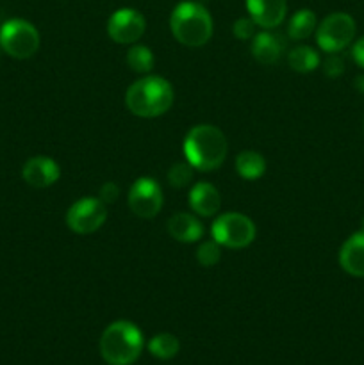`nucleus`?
<instances>
[{
  "label": "nucleus",
  "instance_id": "obj_1",
  "mask_svg": "<svg viewBox=\"0 0 364 365\" xmlns=\"http://www.w3.org/2000/svg\"><path fill=\"white\" fill-rule=\"evenodd\" d=\"M227 152V138L214 125H196L184 139L186 160L198 171L218 170L225 163Z\"/></svg>",
  "mask_w": 364,
  "mask_h": 365
},
{
  "label": "nucleus",
  "instance_id": "obj_2",
  "mask_svg": "<svg viewBox=\"0 0 364 365\" xmlns=\"http://www.w3.org/2000/svg\"><path fill=\"white\" fill-rule=\"evenodd\" d=\"M173 88L159 75H146L128 86L125 106L134 116L157 118L168 113L173 103Z\"/></svg>",
  "mask_w": 364,
  "mask_h": 365
},
{
  "label": "nucleus",
  "instance_id": "obj_3",
  "mask_svg": "<svg viewBox=\"0 0 364 365\" xmlns=\"http://www.w3.org/2000/svg\"><path fill=\"white\" fill-rule=\"evenodd\" d=\"M143 334L131 321H114L100 337V355L109 365H132L143 351Z\"/></svg>",
  "mask_w": 364,
  "mask_h": 365
},
{
  "label": "nucleus",
  "instance_id": "obj_4",
  "mask_svg": "<svg viewBox=\"0 0 364 365\" xmlns=\"http://www.w3.org/2000/svg\"><path fill=\"white\" fill-rule=\"evenodd\" d=\"M170 29L173 38L186 46H202L213 38V16L198 2H181L170 16Z\"/></svg>",
  "mask_w": 364,
  "mask_h": 365
},
{
  "label": "nucleus",
  "instance_id": "obj_5",
  "mask_svg": "<svg viewBox=\"0 0 364 365\" xmlns=\"http://www.w3.org/2000/svg\"><path fill=\"white\" fill-rule=\"evenodd\" d=\"M213 239L228 250L246 248L253 242L257 228L248 216L239 212H225L216 217L211 227Z\"/></svg>",
  "mask_w": 364,
  "mask_h": 365
},
{
  "label": "nucleus",
  "instance_id": "obj_6",
  "mask_svg": "<svg viewBox=\"0 0 364 365\" xmlns=\"http://www.w3.org/2000/svg\"><path fill=\"white\" fill-rule=\"evenodd\" d=\"M0 48L14 59H29L39 48V32L31 21L13 18L0 27Z\"/></svg>",
  "mask_w": 364,
  "mask_h": 365
},
{
  "label": "nucleus",
  "instance_id": "obj_7",
  "mask_svg": "<svg viewBox=\"0 0 364 365\" xmlns=\"http://www.w3.org/2000/svg\"><path fill=\"white\" fill-rule=\"evenodd\" d=\"M355 20L346 13H332L316 27V41L323 52L338 53L355 38Z\"/></svg>",
  "mask_w": 364,
  "mask_h": 365
},
{
  "label": "nucleus",
  "instance_id": "obj_8",
  "mask_svg": "<svg viewBox=\"0 0 364 365\" xmlns=\"http://www.w3.org/2000/svg\"><path fill=\"white\" fill-rule=\"evenodd\" d=\"M107 220V207L100 198H81L68 209L66 225L79 235H89L100 230Z\"/></svg>",
  "mask_w": 364,
  "mask_h": 365
},
{
  "label": "nucleus",
  "instance_id": "obj_9",
  "mask_svg": "<svg viewBox=\"0 0 364 365\" xmlns=\"http://www.w3.org/2000/svg\"><path fill=\"white\" fill-rule=\"evenodd\" d=\"M128 209L143 220H152L163 209V189L157 180L141 177L128 189Z\"/></svg>",
  "mask_w": 364,
  "mask_h": 365
},
{
  "label": "nucleus",
  "instance_id": "obj_10",
  "mask_svg": "<svg viewBox=\"0 0 364 365\" xmlns=\"http://www.w3.org/2000/svg\"><path fill=\"white\" fill-rule=\"evenodd\" d=\"M146 21L139 11L121 7L114 11L107 20V34L118 45H134L145 34Z\"/></svg>",
  "mask_w": 364,
  "mask_h": 365
},
{
  "label": "nucleus",
  "instance_id": "obj_11",
  "mask_svg": "<svg viewBox=\"0 0 364 365\" xmlns=\"http://www.w3.org/2000/svg\"><path fill=\"white\" fill-rule=\"evenodd\" d=\"M21 177L31 187L45 189L56 184L61 177V168L50 157H31L21 168Z\"/></svg>",
  "mask_w": 364,
  "mask_h": 365
},
{
  "label": "nucleus",
  "instance_id": "obj_12",
  "mask_svg": "<svg viewBox=\"0 0 364 365\" xmlns=\"http://www.w3.org/2000/svg\"><path fill=\"white\" fill-rule=\"evenodd\" d=\"M248 16L263 29H275L284 21L288 2L285 0H246Z\"/></svg>",
  "mask_w": 364,
  "mask_h": 365
},
{
  "label": "nucleus",
  "instance_id": "obj_13",
  "mask_svg": "<svg viewBox=\"0 0 364 365\" xmlns=\"http://www.w3.org/2000/svg\"><path fill=\"white\" fill-rule=\"evenodd\" d=\"M339 266L355 278H364V230L355 232L339 250Z\"/></svg>",
  "mask_w": 364,
  "mask_h": 365
},
{
  "label": "nucleus",
  "instance_id": "obj_14",
  "mask_svg": "<svg viewBox=\"0 0 364 365\" xmlns=\"http://www.w3.org/2000/svg\"><path fill=\"white\" fill-rule=\"evenodd\" d=\"M189 207L196 216H214L221 207L220 191L209 182H196L189 191Z\"/></svg>",
  "mask_w": 364,
  "mask_h": 365
},
{
  "label": "nucleus",
  "instance_id": "obj_15",
  "mask_svg": "<svg viewBox=\"0 0 364 365\" xmlns=\"http://www.w3.org/2000/svg\"><path fill=\"white\" fill-rule=\"evenodd\" d=\"M168 234L178 242L191 245L198 242L203 237V225L200 223L195 214L177 212L168 220Z\"/></svg>",
  "mask_w": 364,
  "mask_h": 365
},
{
  "label": "nucleus",
  "instance_id": "obj_16",
  "mask_svg": "<svg viewBox=\"0 0 364 365\" xmlns=\"http://www.w3.org/2000/svg\"><path fill=\"white\" fill-rule=\"evenodd\" d=\"M284 48L285 43L282 41L280 36L270 31L259 32V34L253 36L252 46H250L253 59L261 64H266V66L278 63Z\"/></svg>",
  "mask_w": 364,
  "mask_h": 365
},
{
  "label": "nucleus",
  "instance_id": "obj_17",
  "mask_svg": "<svg viewBox=\"0 0 364 365\" xmlns=\"http://www.w3.org/2000/svg\"><path fill=\"white\" fill-rule=\"evenodd\" d=\"M236 171L245 180H257L266 171V159L259 152L245 150L236 157Z\"/></svg>",
  "mask_w": 364,
  "mask_h": 365
},
{
  "label": "nucleus",
  "instance_id": "obj_18",
  "mask_svg": "<svg viewBox=\"0 0 364 365\" xmlns=\"http://www.w3.org/2000/svg\"><path fill=\"white\" fill-rule=\"evenodd\" d=\"M320 53L307 45L296 46V48H293L291 52L288 53L289 68L298 71V73H309V71H314L320 66Z\"/></svg>",
  "mask_w": 364,
  "mask_h": 365
},
{
  "label": "nucleus",
  "instance_id": "obj_19",
  "mask_svg": "<svg viewBox=\"0 0 364 365\" xmlns=\"http://www.w3.org/2000/svg\"><path fill=\"white\" fill-rule=\"evenodd\" d=\"M316 14L310 9H300L291 16L288 25V36L291 39H307L314 31H316Z\"/></svg>",
  "mask_w": 364,
  "mask_h": 365
},
{
  "label": "nucleus",
  "instance_id": "obj_20",
  "mask_svg": "<svg viewBox=\"0 0 364 365\" xmlns=\"http://www.w3.org/2000/svg\"><path fill=\"white\" fill-rule=\"evenodd\" d=\"M181 349V342L171 334H159L148 342V351L159 360H170L177 356Z\"/></svg>",
  "mask_w": 364,
  "mask_h": 365
},
{
  "label": "nucleus",
  "instance_id": "obj_21",
  "mask_svg": "<svg viewBox=\"0 0 364 365\" xmlns=\"http://www.w3.org/2000/svg\"><path fill=\"white\" fill-rule=\"evenodd\" d=\"M153 53L145 45H132L127 52V64L136 73H150L153 68Z\"/></svg>",
  "mask_w": 364,
  "mask_h": 365
},
{
  "label": "nucleus",
  "instance_id": "obj_22",
  "mask_svg": "<svg viewBox=\"0 0 364 365\" xmlns=\"http://www.w3.org/2000/svg\"><path fill=\"white\" fill-rule=\"evenodd\" d=\"M193 170H195V168L189 163H175L173 166L168 170V184L175 189L186 187V185H189V182L193 180Z\"/></svg>",
  "mask_w": 364,
  "mask_h": 365
},
{
  "label": "nucleus",
  "instance_id": "obj_23",
  "mask_svg": "<svg viewBox=\"0 0 364 365\" xmlns=\"http://www.w3.org/2000/svg\"><path fill=\"white\" fill-rule=\"evenodd\" d=\"M221 259V248L216 241H203L196 248V260L200 266L203 267H213L220 262Z\"/></svg>",
  "mask_w": 364,
  "mask_h": 365
},
{
  "label": "nucleus",
  "instance_id": "obj_24",
  "mask_svg": "<svg viewBox=\"0 0 364 365\" xmlns=\"http://www.w3.org/2000/svg\"><path fill=\"white\" fill-rule=\"evenodd\" d=\"M232 32L238 39L241 41H246V39H252L256 36V21L252 18H239V20L234 21L232 25Z\"/></svg>",
  "mask_w": 364,
  "mask_h": 365
},
{
  "label": "nucleus",
  "instance_id": "obj_25",
  "mask_svg": "<svg viewBox=\"0 0 364 365\" xmlns=\"http://www.w3.org/2000/svg\"><path fill=\"white\" fill-rule=\"evenodd\" d=\"M323 71L330 78L343 75V71H345V61H343V57L339 53H328V57L323 63Z\"/></svg>",
  "mask_w": 364,
  "mask_h": 365
},
{
  "label": "nucleus",
  "instance_id": "obj_26",
  "mask_svg": "<svg viewBox=\"0 0 364 365\" xmlns=\"http://www.w3.org/2000/svg\"><path fill=\"white\" fill-rule=\"evenodd\" d=\"M118 196H120V187H118L116 182H106V184L100 187V192H98V198L102 200L103 203H114L118 200Z\"/></svg>",
  "mask_w": 364,
  "mask_h": 365
},
{
  "label": "nucleus",
  "instance_id": "obj_27",
  "mask_svg": "<svg viewBox=\"0 0 364 365\" xmlns=\"http://www.w3.org/2000/svg\"><path fill=\"white\" fill-rule=\"evenodd\" d=\"M352 57L360 68H364V36L360 39H357L353 43V48H352Z\"/></svg>",
  "mask_w": 364,
  "mask_h": 365
},
{
  "label": "nucleus",
  "instance_id": "obj_28",
  "mask_svg": "<svg viewBox=\"0 0 364 365\" xmlns=\"http://www.w3.org/2000/svg\"><path fill=\"white\" fill-rule=\"evenodd\" d=\"M353 86H355L357 91L364 93V73L359 75V77H355V82H353Z\"/></svg>",
  "mask_w": 364,
  "mask_h": 365
},
{
  "label": "nucleus",
  "instance_id": "obj_29",
  "mask_svg": "<svg viewBox=\"0 0 364 365\" xmlns=\"http://www.w3.org/2000/svg\"><path fill=\"white\" fill-rule=\"evenodd\" d=\"M363 230H364V221H363Z\"/></svg>",
  "mask_w": 364,
  "mask_h": 365
},
{
  "label": "nucleus",
  "instance_id": "obj_30",
  "mask_svg": "<svg viewBox=\"0 0 364 365\" xmlns=\"http://www.w3.org/2000/svg\"><path fill=\"white\" fill-rule=\"evenodd\" d=\"M0 50H2V48H0Z\"/></svg>",
  "mask_w": 364,
  "mask_h": 365
}]
</instances>
